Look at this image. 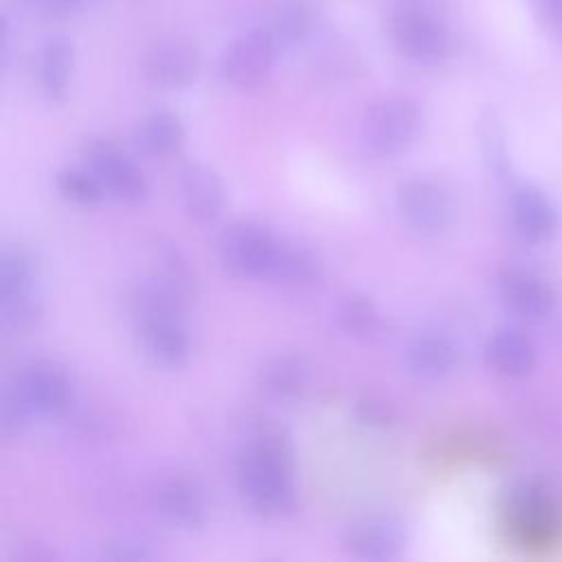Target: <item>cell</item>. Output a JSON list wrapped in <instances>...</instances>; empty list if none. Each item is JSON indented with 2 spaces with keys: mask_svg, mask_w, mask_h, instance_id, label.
Listing matches in <instances>:
<instances>
[{
  "mask_svg": "<svg viewBox=\"0 0 562 562\" xmlns=\"http://www.w3.org/2000/svg\"><path fill=\"white\" fill-rule=\"evenodd\" d=\"M336 321L347 336L358 340L373 338L382 327V318L375 303L362 294H351L342 299L336 310Z\"/></svg>",
  "mask_w": 562,
  "mask_h": 562,
  "instance_id": "d4e9b609",
  "label": "cell"
},
{
  "mask_svg": "<svg viewBox=\"0 0 562 562\" xmlns=\"http://www.w3.org/2000/svg\"><path fill=\"white\" fill-rule=\"evenodd\" d=\"M307 367L301 358L296 356H279L274 358L261 375L263 391L277 400V402H292L303 395L307 389Z\"/></svg>",
  "mask_w": 562,
  "mask_h": 562,
  "instance_id": "cb8c5ba5",
  "label": "cell"
},
{
  "mask_svg": "<svg viewBox=\"0 0 562 562\" xmlns=\"http://www.w3.org/2000/svg\"><path fill=\"white\" fill-rule=\"evenodd\" d=\"M198 72V48L178 37L156 42L143 57L145 79L160 90H182L195 81Z\"/></svg>",
  "mask_w": 562,
  "mask_h": 562,
  "instance_id": "5bb4252c",
  "label": "cell"
},
{
  "mask_svg": "<svg viewBox=\"0 0 562 562\" xmlns=\"http://www.w3.org/2000/svg\"><path fill=\"white\" fill-rule=\"evenodd\" d=\"M244 501L261 516H283L296 505L294 463L288 441L277 430H259L237 465Z\"/></svg>",
  "mask_w": 562,
  "mask_h": 562,
  "instance_id": "6da1fadb",
  "label": "cell"
},
{
  "mask_svg": "<svg viewBox=\"0 0 562 562\" xmlns=\"http://www.w3.org/2000/svg\"><path fill=\"white\" fill-rule=\"evenodd\" d=\"M422 130V110L406 94L375 99L362 114L360 140L371 156L393 158L406 151Z\"/></svg>",
  "mask_w": 562,
  "mask_h": 562,
  "instance_id": "5b68a950",
  "label": "cell"
},
{
  "mask_svg": "<svg viewBox=\"0 0 562 562\" xmlns=\"http://www.w3.org/2000/svg\"><path fill=\"white\" fill-rule=\"evenodd\" d=\"M538 15L542 26L555 40H562V0H538Z\"/></svg>",
  "mask_w": 562,
  "mask_h": 562,
  "instance_id": "83f0119b",
  "label": "cell"
},
{
  "mask_svg": "<svg viewBox=\"0 0 562 562\" xmlns=\"http://www.w3.org/2000/svg\"><path fill=\"white\" fill-rule=\"evenodd\" d=\"M479 138H481V149H483L490 171L501 180H509L512 162H509V151H507V143H505V132H503L501 119L492 110L481 114Z\"/></svg>",
  "mask_w": 562,
  "mask_h": 562,
  "instance_id": "484cf974",
  "label": "cell"
},
{
  "mask_svg": "<svg viewBox=\"0 0 562 562\" xmlns=\"http://www.w3.org/2000/svg\"><path fill=\"white\" fill-rule=\"evenodd\" d=\"M158 514L178 529H198L206 520V501L202 490L187 476H167L154 492Z\"/></svg>",
  "mask_w": 562,
  "mask_h": 562,
  "instance_id": "e0dca14e",
  "label": "cell"
},
{
  "mask_svg": "<svg viewBox=\"0 0 562 562\" xmlns=\"http://www.w3.org/2000/svg\"><path fill=\"white\" fill-rule=\"evenodd\" d=\"M386 31L393 48L417 66H437L450 53L448 29L428 4L402 2L391 11Z\"/></svg>",
  "mask_w": 562,
  "mask_h": 562,
  "instance_id": "8992f818",
  "label": "cell"
},
{
  "mask_svg": "<svg viewBox=\"0 0 562 562\" xmlns=\"http://www.w3.org/2000/svg\"><path fill=\"white\" fill-rule=\"evenodd\" d=\"M72 400L70 375L55 362H33L24 367L9 393H7V417L13 422H33L59 417Z\"/></svg>",
  "mask_w": 562,
  "mask_h": 562,
  "instance_id": "277c9868",
  "label": "cell"
},
{
  "mask_svg": "<svg viewBox=\"0 0 562 562\" xmlns=\"http://www.w3.org/2000/svg\"><path fill=\"white\" fill-rule=\"evenodd\" d=\"M395 206L402 222L424 237L443 233L454 217L450 193L435 180L411 178L397 187Z\"/></svg>",
  "mask_w": 562,
  "mask_h": 562,
  "instance_id": "30bf717a",
  "label": "cell"
},
{
  "mask_svg": "<svg viewBox=\"0 0 562 562\" xmlns=\"http://www.w3.org/2000/svg\"><path fill=\"white\" fill-rule=\"evenodd\" d=\"M75 68V46L64 35L48 37L37 53L35 75L40 90L50 101H59L68 92V83Z\"/></svg>",
  "mask_w": 562,
  "mask_h": 562,
  "instance_id": "ffe728a7",
  "label": "cell"
},
{
  "mask_svg": "<svg viewBox=\"0 0 562 562\" xmlns=\"http://www.w3.org/2000/svg\"><path fill=\"white\" fill-rule=\"evenodd\" d=\"M496 292L503 307L522 323L547 321L558 301L551 283L525 266L503 268L496 277Z\"/></svg>",
  "mask_w": 562,
  "mask_h": 562,
  "instance_id": "8fae6325",
  "label": "cell"
},
{
  "mask_svg": "<svg viewBox=\"0 0 562 562\" xmlns=\"http://www.w3.org/2000/svg\"><path fill=\"white\" fill-rule=\"evenodd\" d=\"M507 213L514 233L525 244H547L558 231V211L553 202L540 187L531 182H516L509 189Z\"/></svg>",
  "mask_w": 562,
  "mask_h": 562,
  "instance_id": "4fadbf2b",
  "label": "cell"
},
{
  "mask_svg": "<svg viewBox=\"0 0 562 562\" xmlns=\"http://www.w3.org/2000/svg\"><path fill=\"white\" fill-rule=\"evenodd\" d=\"M184 296L154 277L136 285L132 310L145 353L162 367H180L189 358V331L182 318Z\"/></svg>",
  "mask_w": 562,
  "mask_h": 562,
  "instance_id": "7a4b0ae2",
  "label": "cell"
},
{
  "mask_svg": "<svg viewBox=\"0 0 562 562\" xmlns=\"http://www.w3.org/2000/svg\"><path fill=\"white\" fill-rule=\"evenodd\" d=\"M279 55L281 50L266 26H255L224 50L220 61L222 79L237 90H255L270 77Z\"/></svg>",
  "mask_w": 562,
  "mask_h": 562,
  "instance_id": "9c48e42d",
  "label": "cell"
},
{
  "mask_svg": "<svg viewBox=\"0 0 562 562\" xmlns=\"http://www.w3.org/2000/svg\"><path fill=\"white\" fill-rule=\"evenodd\" d=\"M138 147L154 158L173 156L184 143V127L180 116L169 110L151 112L143 119L136 132Z\"/></svg>",
  "mask_w": 562,
  "mask_h": 562,
  "instance_id": "603a6c76",
  "label": "cell"
},
{
  "mask_svg": "<svg viewBox=\"0 0 562 562\" xmlns=\"http://www.w3.org/2000/svg\"><path fill=\"white\" fill-rule=\"evenodd\" d=\"M57 189L59 193L75 202V204H97L105 191L97 176L86 167V169H61L57 173Z\"/></svg>",
  "mask_w": 562,
  "mask_h": 562,
  "instance_id": "4316f807",
  "label": "cell"
},
{
  "mask_svg": "<svg viewBox=\"0 0 562 562\" xmlns=\"http://www.w3.org/2000/svg\"><path fill=\"white\" fill-rule=\"evenodd\" d=\"M345 544L360 558L382 560L395 555L402 549L404 531L402 525L391 516H367L347 529Z\"/></svg>",
  "mask_w": 562,
  "mask_h": 562,
  "instance_id": "d6986e66",
  "label": "cell"
},
{
  "mask_svg": "<svg viewBox=\"0 0 562 562\" xmlns=\"http://www.w3.org/2000/svg\"><path fill=\"white\" fill-rule=\"evenodd\" d=\"M404 360L415 378L441 380L457 369L459 347L441 331H422L408 340Z\"/></svg>",
  "mask_w": 562,
  "mask_h": 562,
  "instance_id": "ac0fdd59",
  "label": "cell"
},
{
  "mask_svg": "<svg viewBox=\"0 0 562 562\" xmlns=\"http://www.w3.org/2000/svg\"><path fill=\"white\" fill-rule=\"evenodd\" d=\"M279 239L259 222H235L217 239L222 266L241 279H268Z\"/></svg>",
  "mask_w": 562,
  "mask_h": 562,
  "instance_id": "ba28073f",
  "label": "cell"
},
{
  "mask_svg": "<svg viewBox=\"0 0 562 562\" xmlns=\"http://www.w3.org/2000/svg\"><path fill=\"white\" fill-rule=\"evenodd\" d=\"M483 358L492 373L507 380H518L533 371L538 353L533 340L520 327L503 325L487 336Z\"/></svg>",
  "mask_w": 562,
  "mask_h": 562,
  "instance_id": "9a60e30c",
  "label": "cell"
},
{
  "mask_svg": "<svg viewBox=\"0 0 562 562\" xmlns=\"http://www.w3.org/2000/svg\"><path fill=\"white\" fill-rule=\"evenodd\" d=\"M402 2H415V4H432V2H437V0H402Z\"/></svg>",
  "mask_w": 562,
  "mask_h": 562,
  "instance_id": "f1b7e54d",
  "label": "cell"
},
{
  "mask_svg": "<svg viewBox=\"0 0 562 562\" xmlns=\"http://www.w3.org/2000/svg\"><path fill=\"white\" fill-rule=\"evenodd\" d=\"M263 26L277 42L279 50L285 53L301 46L312 35L316 26V13L314 7L305 0H283L274 7Z\"/></svg>",
  "mask_w": 562,
  "mask_h": 562,
  "instance_id": "7402d4cb",
  "label": "cell"
},
{
  "mask_svg": "<svg viewBox=\"0 0 562 562\" xmlns=\"http://www.w3.org/2000/svg\"><path fill=\"white\" fill-rule=\"evenodd\" d=\"M86 167L103 191L121 202L136 204L147 195V178L140 167L110 140H92L86 147Z\"/></svg>",
  "mask_w": 562,
  "mask_h": 562,
  "instance_id": "7c38bea8",
  "label": "cell"
},
{
  "mask_svg": "<svg viewBox=\"0 0 562 562\" xmlns=\"http://www.w3.org/2000/svg\"><path fill=\"white\" fill-rule=\"evenodd\" d=\"M503 525L518 547L547 551L562 538V496L540 481L520 483L503 503Z\"/></svg>",
  "mask_w": 562,
  "mask_h": 562,
  "instance_id": "3957f363",
  "label": "cell"
},
{
  "mask_svg": "<svg viewBox=\"0 0 562 562\" xmlns=\"http://www.w3.org/2000/svg\"><path fill=\"white\" fill-rule=\"evenodd\" d=\"M40 263L29 246L13 244L0 257L2 316L13 327H26L37 316Z\"/></svg>",
  "mask_w": 562,
  "mask_h": 562,
  "instance_id": "52a82bcc",
  "label": "cell"
},
{
  "mask_svg": "<svg viewBox=\"0 0 562 562\" xmlns=\"http://www.w3.org/2000/svg\"><path fill=\"white\" fill-rule=\"evenodd\" d=\"M180 198L191 220L200 224L215 222L224 211V184L215 169L202 162H189L180 171Z\"/></svg>",
  "mask_w": 562,
  "mask_h": 562,
  "instance_id": "2e32d148",
  "label": "cell"
},
{
  "mask_svg": "<svg viewBox=\"0 0 562 562\" xmlns=\"http://www.w3.org/2000/svg\"><path fill=\"white\" fill-rule=\"evenodd\" d=\"M323 277V261L310 246L301 241L279 239L268 279L285 288H310Z\"/></svg>",
  "mask_w": 562,
  "mask_h": 562,
  "instance_id": "44dd1931",
  "label": "cell"
},
{
  "mask_svg": "<svg viewBox=\"0 0 562 562\" xmlns=\"http://www.w3.org/2000/svg\"><path fill=\"white\" fill-rule=\"evenodd\" d=\"M57 2H64V4H75V2H81V0H57Z\"/></svg>",
  "mask_w": 562,
  "mask_h": 562,
  "instance_id": "f546056e",
  "label": "cell"
}]
</instances>
